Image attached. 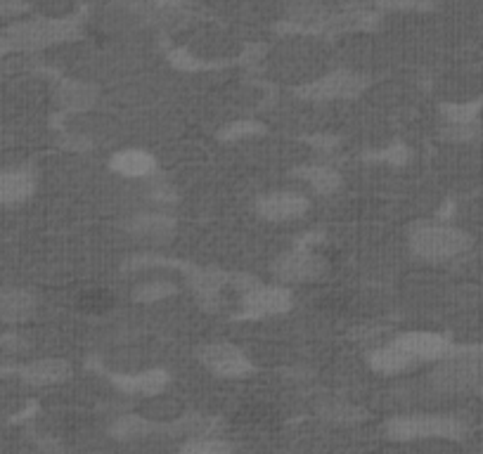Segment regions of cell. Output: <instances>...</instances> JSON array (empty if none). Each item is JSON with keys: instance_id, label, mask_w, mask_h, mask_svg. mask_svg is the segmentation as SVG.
Returning a JSON list of instances; mask_svg holds the SVG:
<instances>
[{"instance_id": "8fae6325", "label": "cell", "mask_w": 483, "mask_h": 454, "mask_svg": "<svg viewBox=\"0 0 483 454\" xmlns=\"http://www.w3.org/2000/svg\"><path fill=\"white\" fill-rule=\"evenodd\" d=\"M112 381L124 393L152 398V395H159V393H163V388L169 386V372H163V369H150V372L140 374H114Z\"/></svg>"}, {"instance_id": "7c38bea8", "label": "cell", "mask_w": 483, "mask_h": 454, "mask_svg": "<svg viewBox=\"0 0 483 454\" xmlns=\"http://www.w3.org/2000/svg\"><path fill=\"white\" fill-rule=\"evenodd\" d=\"M128 230L147 244H163L173 236L176 223L169 216H163V213H143L138 218H133Z\"/></svg>"}, {"instance_id": "603a6c76", "label": "cell", "mask_w": 483, "mask_h": 454, "mask_svg": "<svg viewBox=\"0 0 483 454\" xmlns=\"http://www.w3.org/2000/svg\"><path fill=\"white\" fill-rule=\"evenodd\" d=\"M171 293H176V286L171 282H144L135 289V301L138 303H157L162 299H169Z\"/></svg>"}, {"instance_id": "ac0fdd59", "label": "cell", "mask_w": 483, "mask_h": 454, "mask_svg": "<svg viewBox=\"0 0 483 454\" xmlns=\"http://www.w3.org/2000/svg\"><path fill=\"white\" fill-rule=\"evenodd\" d=\"M154 431H159V426L150 419H144L143 414H124L116 422L109 426V436L114 440L128 442V440H140V438L152 436Z\"/></svg>"}, {"instance_id": "484cf974", "label": "cell", "mask_w": 483, "mask_h": 454, "mask_svg": "<svg viewBox=\"0 0 483 454\" xmlns=\"http://www.w3.org/2000/svg\"><path fill=\"white\" fill-rule=\"evenodd\" d=\"M481 102H465V105H443V116L448 124H474L478 118Z\"/></svg>"}, {"instance_id": "d4e9b609", "label": "cell", "mask_w": 483, "mask_h": 454, "mask_svg": "<svg viewBox=\"0 0 483 454\" xmlns=\"http://www.w3.org/2000/svg\"><path fill=\"white\" fill-rule=\"evenodd\" d=\"M302 175L322 194L334 192V190L339 187V175L334 173L332 169H322V166H318V169H306Z\"/></svg>"}, {"instance_id": "4fadbf2b", "label": "cell", "mask_w": 483, "mask_h": 454, "mask_svg": "<svg viewBox=\"0 0 483 454\" xmlns=\"http://www.w3.org/2000/svg\"><path fill=\"white\" fill-rule=\"evenodd\" d=\"M36 190V178L24 169L3 171L0 173V206L22 204Z\"/></svg>"}, {"instance_id": "9c48e42d", "label": "cell", "mask_w": 483, "mask_h": 454, "mask_svg": "<svg viewBox=\"0 0 483 454\" xmlns=\"http://www.w3.org/2000/svg\"><path fill=\"white\" fill-rule=\"evenodd\" d=\"M261 218L273 223H287V220L302 218L308 211V199L299 192H273L261 197L256 204Z\"/></svg>"}, {"instance_id": "8992f818", "label": "cell", "mask_w": 483, "mask_h": 454, "mask_svg": "<svg viewBox=\"0 0 483 454\" xmlns=\"http://www.w3.org/2000/svg\"><path fill=\"white\" fill-rule=\"evenodd\" d=\"M197 360L207 369L223 376V379H237L251 372V362L246 360V355L239 348L230 346V343H207L197 350Z\"/></svg>"}, {"instance_id": "30bf717a", "label": "cell", "mask_w": 483, "mask_h": 454, "mask_svg": "<svg viewBox=\"0 0 483 454\" xmlns=\"http://www.w3.org/2000/svg\"><path fill=\"white\" fill-rule=\"evenodd\" d=\"M19 376L24 384L36 388L57 386L71 376V365L60 357H43V360L26 362L24 367L19 369Z\"/></svg>"}, {"instance_id": "7402d4cb", "label": "cell", "mask_w": 483, "mask_h": 454, "mask_svg": "<svg viewBox=\"0 0 483 454\" xmlns=\"http://www.w3.org/2000/svg\"><path fill=\"white\" fill-rule=\"evenodd\" d=\"M178 454H233V445L223 438H190L182 442Z\"/></svg>"}, {"instance_id": "9a60e30c", "label": "cell", "mask_w": 483, "mask_h": 454, "mask_svg": "<svg viewBox=\"0 0 483 454\" xmlns=\"http://www.w3.org/2000/svg\"><path fill=\"white\" fill-rule=\"evenodd\" d=\"M358 90V79L351 74L322 76V79H318V81L303 88V93H306L308 97H320V100H327V97H348V95H356Z\"/></svg>"}, {"instance_id": "e0dca14e", "label": "cell", "mask_w": 483, "mask_h": 454, "mask_svg": "<svg viewBox=\"0 0 483 454\" xmlns=\"http://www.w3.org/2000/svg\"><path fill=\"white\" fill-rule=\"evenodd\" d=\"M140 414H143L144 419L157 423V426H163V423H171L176 422L178 417H182V414H185V404H182L181 400L171 398V395L159 393V395H152V398L144 400Z\"/></svg>"}, {"instance_id": "d6986e66", "label": "cell", "mask_w": 483, "mask_h": 454, "mask_svg": "<svg viewBox=\"0 0 483 454\" xmlns=\"http://www.w3.org/2000/svg\"><path fill=\"white\" fill-rule=\"evenodd\" d=\"M95 100H98L95 88L86 86V83L67 81L57 90V102L67 112H86V109H90L95 105Z\"/></svg>"}, {"instance_id": "5bb4252c", "label": "cell", "mask_w": 483, "mask_h": 454, "mask_svg": "<svg viewBox=\"0 0 483 454\" xmlns=\"http://www.w3.org/2000/svg\"><path fill=\"white\" fill-rule=\"evenodd\" d=\"M36 310V299L24 289H3L0 292V320L17 324L26 322Z\"/></svg>"}, {"instance_id": "1f68e13d", "label": "cell", "mask_w": 483, "mask_h": 454, "mask_svg": "<svg viewBox=\"0 0 483 454\" xmlns=\"http://www.w3.org/2000/svg\"><path fill=\"white\" fill-rule=\"evenodd\" d=\"M481 105H483V100H481Z\"/></svg>"}, {"instance_id": "4316f807", "label": "cell", "mask_w": 483, "mask_h": 454, "mask_svg": "<svg viewBox=\"0 0 483 454\" xmlns=\"http://www.w3.org/2000/svg\"><path fill=\"white\" fill-rule=\"evenodd\" d=\"M478 133H481L478 121H474V124H448L446 128H443V140H450V143H471V140H477Z\"/></svg>"}, {"instance_id": "f546056e", "label": "cell", "mask_w": 483, "mask_h": 454, "mask_svg": "<svg viewBox=\"0 0 483 454\" xmlns=\"http://www.w3.org/2000/svg\"><path fill=\"white\" fill-rule=\"evenodd\" d=\"M13 51H17V48H14L13 41L7 38V33H5V36H0V57L10 55V52H13Z\"/></svg>"}, {"instance_id": "2e32d148", "label": "cell", "mask_w": 483, "mask_h": 454, "mask_svg": "<svg viewBox=\"0 0 483 454\" xmlns=\"http://www.w3.org/2000/svg\"><path fill=\"white\" fill-rule=\"evenodd\" d=\"M114 171L124 178H147L157 171V162H154V156L147 154L143 150H124L119 154L112 156V162H109Z\"/></svg>"}, {"instance_id": "7a4b0ae2", "label": "cell", "mask_w": 483, "mask_h": 454, "mask_svg": "<svg viewBox=\"0 0 483 454\" xmlns=\"http://www.w3.org/2000/svg\"><path fill=\"white\" fill-rule=\"evenodd\" d=\"M471 236L450 225L424 223L414 225L410 232V249L420 261L446 263L469 251Z\"/></svg>"}, {"instance_id": "83f0119b", "label": "cell", "mask_w": 483, "mask_h": 454, "mask_svg": "<svg viewBox=\"0 0 483 454\" xmlns=\"http://www.w3.org/2000/svg\"><path fill=\"white\" fill-rule=\"evenodd\" d=\"M258 133H264V125L254 124V121H242V124H233L230 128L220 133L223 140H242V137H251L258 135Z\"/></svg>"}, {"instance_id": "3957f363", "label": "cell", "mask_w": 483, "mask_h": 454, "mask_svg": "<svg viewBox=\"0 0 483 454\" xmlns=\"http://www.w3.org/2000/svg\"><path fill=\"white\" fill-rule=\"evenodd\" d=\"M467 423L450 414H410V417H394L386 422V436L391 440H460L465 438Z\"/></svg>"}, {"instance_id": "6da1fadb", "label": "cell", "mask_w": 483, "mask_h": 454, "mask_svg": "<svg viewBox=\"0 0 483 454\" xmlns=\"http://www.w3.org/2000/svg\"><path fill=\"white\" fill-rule=\"evenodd\" d=\"M429 381L439 393L481 391L483 346H452L450 355L436 362Z\"/></svg>"}, {"instance_id": "4dcf8cb0", "label": "cell", "mask_w": 483, "mask_h": 454, "mask_svg": "<svg viewBox=\"0 0 483 454\" xmlns=\"http://www.w3.org/2000/svg\"><path fill=\"white\" fill-rule=\"evenodd\" d=\"M408 3H414V0H408Z\"/></svg>"}, {"instance_id": "277c9868", "label": "cell", "mask_w": 483, "mask_h": 454, "mask_svg": "<svg viewBox=\"0 0 483 454\" xmlns=\"http://www.w3.org/2000/svg\"><path fill=\"white\" fill-rule=\"evenodd\" d=\"M76 33L74 24L67 19H32V22H19L14 24L7 38L13 41L14 48H45V45L71 38Z\"/></svg>"}, {"instance_id": "cb8c5ba5", "label": "cell", "mask_w": 483, "mask_h": 454, "mask_svg": "<svg viewBox=\"0 0 483 454\" xmlns=\"http://www.w3.org/2000/svg\"><path fill=\"white\" fill-rule=\"evenodd\" d=\"M81 310L90 312V315H100V312H107L114 305V296L105 289H90L79 299Z\"/></svg>"}, {"instance_id": "ba28073f", "label": "cell", "mask_w": 483, "mask_h": 454, "mask_svg": "<svg viewBox=\"0 0 483 454\" xmlns=\"http://www.w3.org/2000/svg\"><path fill=\"white\" fill-rule=\"evenodd\" d=\"M245 315L264 318V315H277L292 305V293L287 286H254L245 293Z\"/></svg>"}, {"instance_id": "52a82bcc", "label": "cell", "mask_w": 483, "mask_h": 454, "mask_svg": "<svg viewBox=\"0 0 483 454\" xmlns=\"http://www.w3.org/2000/svg\"><path fill=\"white\" fill-rule=\"evenodd\" d=\"M398 350L408 355L410 360L417 365V362L427 360H443L446 355H450L452 341H448L446 337L441 334H433V331H408V334H401L391 341Z\"/></svg>"}, {"instance_id": "44dd1931", "label": "cell", "mask_w": 483, "mask_h": 454, "mask_svg": "<svg viewBox=\"0 0 483 454\" xmlns=\"http://www.w3.org/2000/svg\"><path fill=\"white\" fill-rule=\"evenodd\" d=\"M320 419L330 423H339V426H348V423H360L367 419V412L358 404L348 403V400H327L318 407Z\"/></svg>"}, {"instance_id": "f1b7e54d", "label": "cell", "mask_w": 483, "mask_h": 454, "mask_svg": "<svg viewBox=\"0 0 483 454\" xmlns=\"http://www.w3.org/2000/svg\"><path fill=\"white\" fill-rule=\"evenodd\" d=\"M22 0H0V14H14L22 10Z\"/></svg>"}, {"instance_id": "ffe728a7", "label": "cell", "mask_w": 483, "mask_h": 454, "mask_svg": "<svg viewBox=\"0 0 483 454\" xmlns=\"http://www.w3.org/2000/svg\"><path fill=\"white\" fill-rule=\"evenodd\" d=\"M370 367L379 374H386V376H394V374L408 372L410 367H414V362L410 360L408 355L398 350L394 343L389 346H382L370 353Z\"/></svg>"}, {"instance_id": "5b68a950", "label": "cell", "mask_w": 483, "mask_h": 454, "mask_svg": "<svg viewBox=\"0 0 483 454\" xmlns=\"http://www.w3.org/2000/svg\"><path fill=\"white\" fill-rule=\"evenodd\" d=\"M325 268V261L315 251L294 249L273 265V273L283 284H306V282L322 277Z\"/></svg>"}]
</instances>
